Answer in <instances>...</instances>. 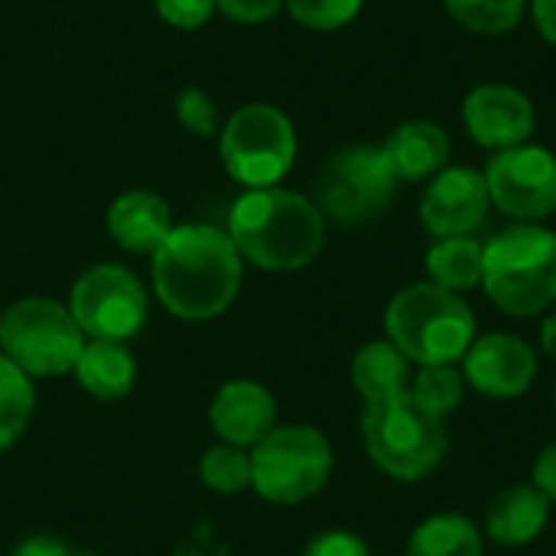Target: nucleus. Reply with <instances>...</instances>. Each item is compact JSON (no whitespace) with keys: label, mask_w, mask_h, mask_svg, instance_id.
I'll use <instances>...</instances> for the list:
<instances>
[{"label":"nucleus","mask_w":556,"mask_h":556,"mask_svg":"<svg viewBox=\"0 0 556 556\" xmlns=\"http://www.w3.org/2000/svg\"><path fill=\"white\" fill-rule=\"evenodd\" d=\"M534 20L544 39H551L556 46V0H534Z\"/></svg>","instance_id":"nucleus-34"},{"label":"nucleus","mask_w":556,"mask_h":556,"mask_svg":"<svg viewBox=\"0 0 556 556\" xmlns=\"http://www.w3.org/2000/svg\"><path fill=\"white\" fill-rule=\"evenodd\" d=\"M33 414V384L29 378L0 355V453L10 450L26 430Z\"/></svg>","instance_id":"nucleus-24"},{"label":"nucleus","mask_w":556,"mask_h":556,"mask_svg":"<svg viewBox=\"0 0 556 556\" xmlns=\"http://www.w3.org/2000/svg\"><path fill=\"white\" fill-rule=\"evenodd\" d=\"M463 378L485 397H521L538 378L534 349L511 332H489L463 355Z\"/></svg>","instance_id":"nucleus-13"},{"label":"nucleus","mask_w":556,"mask_h":556,"mask_svg":"<svg viewBox=\"0 0 556 556\" xmlns=\"http://www.w3.org/2000/svg\"><path fill=\"white\" fill-rule=\"evenodd\" d=\"M72 556H94V554H78V551H72Z\"/></svg>","instance_id":"nucleus-36"},{"label":"nucleus","mask_w":556,"mask_h":556,"mask_svg":"<svg viewBox=\"0 0 556 556\" xmlns=\"http://www.w3.org/2000/svg\"><path fill=\"white\" fill-rule=\"evenodd\" d=\"M381 150L397 179L420 182L427 176L443 173L450 160V137L433 121H407L384 140Z\"/></svg>","instance_id":"nucleus-17"},{"label":"nucleus","mask_w":556,"mask_h":556,"mask_svg":"<svg viewBox=\"0 0 556 556\" xmlns=\"http://www.w3.org/2000/svg\"><path fill=\"white\" fill-rule=\"evenodd\" d=\"M482 287L508 316H538L556 303V235L534 222L498 231L482 248Z\"/></svg>","instance_id":"nucleus-3"},{"label":"nucleus","mask_w":556,"mask_h":556,"mask_svg":"<svg viewBox=\"0 0 556 556\" xmlns=\"http://www.w3.org/2000/svg\"><path fill=\"white\" fill-rule=\"evenodd\" d=\"M238 254L264 270H300L326 244L319 205L290 189H248L228 215Z\"/></svg>","instance_id":"nucleus-2"},{"label":"nucleus","mask_w":556,"mask_h":556,"mask_svg":"<svg viewBox=\"0 0 556 556\" xmlns=\"http://www.w3.org/2000/svg\"><path fill=\"white\" fill-rule=\"evenodd\" d=\"M277 420V404L254 381H231L212 401V427L228 446H257Z\"/></svg>","instance_id":"nucleus-15"},{"label":"nucleus","mask_w":556,"mask_h":556,"mask_svg":"<svg viewBox=\"0 0 556 556\" xmlns=\"http://www.w3.org/2000/svg\"><path fill=\"white\" fill-rule=\"evenodd\" d=\"M108 231L124 251L153 254L173 231L169 205L156 192H143V189L124 192L114 199L108 212Z\"/></svg>","instance_id":"nucleus-16"},{"label":"nucleus","mask_w":556,"mask_h":556,"mask_svg":"<svg viewBox=\"0 0 556 556\" xmlns=\"http://www.w3.org/2000/svg\"><path fill=\"white\" fill-rule=\"evenodd\" d=\"M176 117L179 124L195 134V137H212L218 127V111L215 101L202 91V88H182L176 94Z\"/></svg>","instance_id":"nucleus-28"},{"label":"nucleus","mask_w":556,"mask_h":556,"mask_svg":"<svg viewBox=\"0 0 556 556\" xmlns=\"http://www.w3.org/2000/svg\"><path fill=\"white\" fill-rule=\"evenodd\" d=\"M13 556H72V551L55 538H29L13 551Z\"/></svg>","instance_id":"nucleus-33"},{"label":"nucleus","mask_w":556,"mask_h":556,"mask_svg":"<svg viewBox=\"0 0 556 556\" xmlns=\"http://www.w3.org/2000/svg\"><path fill=\"white\" fill-rule=\"evenodd\" d=\"M68 313L85 336L124 342L137 336L147 323V293L130 270L117 264H101L78 277V283L72 287Z\"/></svg>","instance_id":"nucleus-10"},{"label":"nucleus","mask_w":556,"mask_h":556,"mask_svg":"<svg viewBox=\"0 0 556 556\" xmlns=\"http://www.w3.org/2000/svg\"><path fill=\"white\" fill-rule=\"evenodd\" d=\"M0 323H3V316H0Z\"/></svg>","instance_id":"nucleus-38"},{"label":"nucleus","mask_w":556,"mask_h":556,"mask_svg":"<svg viewBox=\"0 0 556 556\" xmlns=\"http://www.w3.org/2000/svg\"><path fill=\"white\" fill-rule=\"evenodd\" d=\"M534 485L551 498V505H556V440L534 463Z\"/></svg>","instance_id":"nucleus-32"},{"label":"nucleus","mask_w":556,"mask_h":556,"mask_svg":"<svg viewBox=\"0 0 556 556\" xmlns=\"http://www.w3.org/2000/svg\"><path fill=\"white\" fill-rule=\"evenodd\" d=\"M0 345L3 358H10L26 378H52L75 371L85 332L68 306L33 296L7 309L0 323Z\"/></svg>","instance_id":"nucleus-6"},{"label":"nucleus","mask_w":556,"mask_h":556,"mask_svg":"<svg viewBox=\"0 0 556 556\" xmlns=\"http://www.w3.org/2000/svg\"><path fill=\"white\" fill-rule=\"evenodd\" d=\"M410 362L394 342H368L352 362V381L368 401H388L410 388Z\"/></svg>","instance_id":"nucleus-20"},{"label":"nucleus","mask_w":556,"mask_h":556,"mask_svg":"<svg viewBox=\"0 0 556 556\" xmlns=\"http://www.w3.org/2000/svg\"><path fill=\"white\" fill-rule=\"evenodd\" d=\"M463 121L469 137L489 150H511L528 143L534 134V104L525 91L511 85H479L463 104Z\"/></svg>","instance_id":"nucleus-14"},{"label":"nucleus","mask_w":556,"mask_h":556,"mask_svg":"<svg viewBox=\"0 0 556 556\" xmlns=\"http://www.w3.org/2000/svg\"><path fill=\"white\" fill-rule=\"evenodd\" d=\"M303 556H371L365 541L349 534V531H326L319 538L309 541V547L303 551Z\"/></svg>","instance_id":"nucleus-30"},{"label":"nucleus","mask_w":556,"mask_h":556,"mask_svg":"<svg viewBox=\"0 0 556 556\" xmlns=\"http://www.w3.org/2000/svg\"><path fill=\"white\" fill-rule=\"evenodd\" d=\"M551 521V498L538 485L505 489L485 515V531L502 547H525L541 538Z\"/></svg>","instance_id":"nucleus-18"},{"label":"nucleus","mask_w":556,"mask_h":556,"mask_svg":"<svg viewBox=\"0 0 556 556\" xmlns=\"http://www.w3.org/2000/svg\"><path fill=\"white\" fill-rule=\"evenodd\" d=\"M215 7L238 23H264L283 7V0H215Z\"/></svg>","instance_id":"nucleus-31"},{"label":"nucleus","mask_w":556,"mask_h":556,"mask_svg":"<svg viewBox=\"0 0 556 556\" xmlns=\"http://www.w3.org/2000/svg\"><path fill=\"white\" fill-rule=\"evenodd\" d=\"M199 476L208 489L222 492V495H235L244 492L251 485V456L241 453L238 446H212L202 463H199Z\"/></svg>","instance_id":"nucleus-26"},{"label":"nucleus","mask_w":556,"mask_h":556,"mask_svg":"<svg viewBox=\"0 0 556 556\" xmlns=\"http://www.w3.org/2000/svg\"><path fill=\"white\" fill-rule=\"evenodd\" d=\"M296 23L306 29H339L352 23L365 0H283Z\"/></svg>","instance_id":"nucleus-27"},{"label":"nucleus","mask_w":556,"mask_h":556,"mask_svg":"<svg viewBox=\"0 0 556 556\" xmlns=\"http://www.w3.org/2000/svg\"><path fill=\"white\" fill-rule=\"evenodd\" d=\"M463 391H466V378L463 371H456V365H427L410 378L407 388L417 407H424L437 420H446L463 404Z\"/></svg>","instance_id":"nucleus-23"},{"label":"nucleus","mask_w":556,"mask_h":556,"mask_svg":"<svg viewBox=\"0 0 556 556\" xmlns=\"http://www.w3.org/2000/svg\"><path fill=\"white\" fill-rule=\"evenodd\" d=\"M222 163L248 189L277 186L296 160V130L274 104H248L222 130Z\"/></svg>","instance_id":"nucleus-8"},{"label":"nucleus","mask_w":556,"mask_h":556,"mask_svg":"<svg viewBox=\"0 0 556 556\" xmlns=\"http://www.w3.org/2000/svg\"><path fill=\"white\" fill-rule=\"evenodd\" d=\"M397 176L381 147H345L319 173L316 199L326 215L342 225H358L388 208L397 189Z\"/></svg>","instance_id":"nucleus-9"},{"label":"nucleus","mask_w":556,"mask_h":556,"mask_svg":"<svg viewBox=\"0 0 556 556\" xmlns=\"http://www.w3.org/2000/svg\"><path fill=\"white\" fill-rule=\"evenodd\" d=\"M362 437L371 463L401 482H417L430 476L450 446L446 420L430 417L404 391L388 401H368L362 417Z\"/></svg>","instance_id":"nucleus-5"},{"label":"nucleus","mask_w":556,"mask_h":556,"mask_svg":"<svg viewBox=\"0 0 556 556\" xmlns=\"http://www.w3.org/2000/svg\"><path fill=\"white\" fill-rule=\"evenodd\" d=\"M554 410H556V388H554Z\"/></svg>","instance_id":"nucleus-37"},{"label":"nucleus","mask_w":556,"mask_h":556,"mask_svg":"<svg viewBox=\"0 0 556 556\" xmlns=\"http://www.w3.org/2000/svg\"><path fill=\"white\" fill-rule=\"evenodd\" d=\"M388 342H394L407 362L456 365L476 342V316L459 293L437 283H414L401 290L384 313Z\"/></svg>","instance_id":"nucleus-4"},{"label":"nucleus","mask_w":556,"mask_h":556,"mask_svg":"<svg viewBox=\"0 0 556 556\" xmlns=\"http://www.w3.org/2000/svg\"><path fill=\"white\" fill-rule=\"evenodd\" d=\"M450 16L479 36H498L521 23L525 0H443Z\"/></svg>","instance_id":"nucleus-25"},{"label":"nucleus","mask_w":556,"mask_h":556,"mask_svg":"<svg viewBox=\"0 0 556 556\" xmlns=\"http://www.w3.org/2000/svg\"><path fill=\"white\" fill-rule=\"evenodd\" d=\"M407 556H485V547L469 518L433 515L410 534Z\"/></svg>","instance_id":"nucleus-22"},{"label":"nucleus","mask_w":556,"mask_h":556,"mask_svg":"<svg viewBox=\"0 0 556 556\" xmlns=\"http://www.w3.org/2000/svg\"><path fill=\"white\" fill-rule=\"evenodd\" d=\"M541 345H544V352L556 362V309L544 319V326H541Z\"/></svg>","instance_id":"nucleus-35"},{"label":"nucleus","mask_w":556,"mask_h":556,"mask_svg":"<svg viewBox=\"0 0 556 556\" xmlns=\"http://www.w3.org/2000/svg\"><path fill=\"white\" fill-rule=\"evenodd\" d=\"M482 176L492 205L518 222H541L556 212V156L547 147L498 150Z\"/></svg>","instance_id":"nucleus-11"},{"label":"nucleus","mask_w":556,"mask_h":556,"mask_svg":"<svg viewBox=\"0 0 556 556\" xmlns=\"http://www.w3.org/2000/svg\"><path fill=\"white\" fill-rule=\"evenodd\" d=\"M156 10L176 29H199L208 23L215 0H156Z\"/></svg>","instance_id":"nucleus-29"},{"label":"nucleus","mask_w":556,"mask_h":556,"mask_svg":"<svg viewBox=\"0 0 556 556\" xmlns=\"http://www.w3.org/2000/svg\"><path fill=\"white\" fill-rule=\"evenodd\" d=\"M427 274H430V283L450 293H466L479 287L482 283V244L472 241L469 235L440 238L427 254Z\"/></svg>","instance_id":"nucleus-21"},{"label":"nucleus","mask_w":556,"mask_h":556,"mask_svg":"<svg viewBox=\"0 0 556 556\" xmlns=\"http://www.w3.org/2000/svg\"><path fill=\"white\" fill-rule=\"evenodd\" d=\"M332 472V446L313 427H274L251 453V489L274 505L313 498Z\"/></svg>","instance_id":"nucleus-7"},{"label":"nucleus","mask_w":556,"mask_h":556,"mask_svg":"<svg viewBox=\"0 0 556 556\" xmlns=\"http://www.w3.org/2000/svg\"><path fill=\"white\" fill-rule=\"evenodd\" d=\"M75 375L81 388L94 394L98 401H121L124 394H130L137 381V362L121 342L94 339L91 345L81 349Z\"/></svg>","instance_id":"nucleus-19"},{"label":"nucleus","mask_w":556,"mask_h":556,"mask_svg":"<svg viewBox=\"0 0 556 556\" xmlns=\"http://www.w3.org/2000/svg\"><path fill=\"white\" fill-rule=\"evenodd\" d=\"M153 287L173 316L212 319L238 296L241 254L228 231L212 225H179L153 251Z\"/></svg>","instance_id":"nucleus-1"},{"label":"nucleus","mask_w":556,"mask_h":556,"mask_svg":"<svg viewBox=\"0 0 556 556\" xmlns=\"http://www.w3.org/2000/svg\"><path fill=\"white\" fill-rule=\"evenodd\" d=\"M489 186L479 169L453 166L433 176L420 199V222L424 228L440 238H463L476 231L489 215Z\"/></svg>","instance_id":"nucleus-12"}]
</instances>
